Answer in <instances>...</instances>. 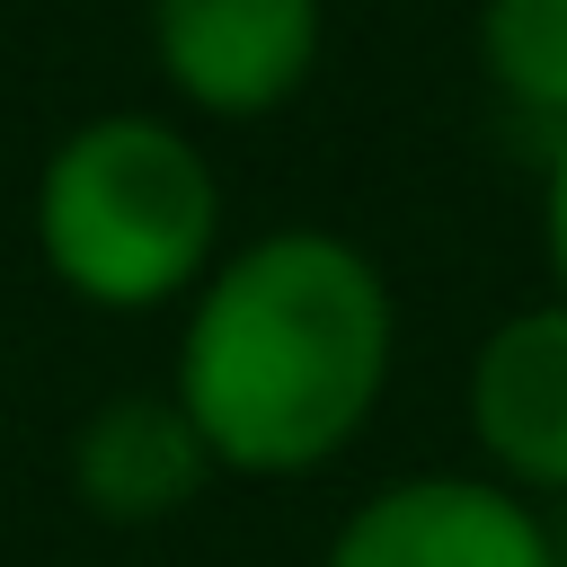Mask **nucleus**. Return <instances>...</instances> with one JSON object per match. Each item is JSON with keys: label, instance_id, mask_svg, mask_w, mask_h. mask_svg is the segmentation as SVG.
Instances as JSON below:
<instances>
[{"label": "nucleus", "instance_id": "8", "mask_svg": "<svg viewBox=\"0 0 567 567\" xmlns=\"http://www.w3.org/2000/svg\"><path fill=\"white\" fill-rule=\"evenodd\" d=\"M540 151H549V168H540V248H549V275L567 292V133L540 142Z\"/></svg>", "mask_w": 567, "mask_h": 567}, {"label": "nucleus", "instance_id": "5", "mask_svg": "<svg viewBox=\"0 0 567 567\" xmlns=\"http://www.w3.org/2000/svg\"><path fill=\"white\" fill-rule=\"evenodd\" d=\"M470 425L514 496H567V292L487 328L470 363Z\"/></svg>", "mask_w": 567, "mask_h": 567}, {"label": "nucleus", "instance_id": "7", "mask_svg": "<svg viewBox=\"0 0 567 567\" xmlns=\"http://www.w3.org/2000/svg\"><path fill=\"white\" fill-rule=\"evenodd\" d=\"M478 71L523 124L558 142L567 133V0H478Z\"/></svg>", "mask_w": 567, "mask_h": 567}, {"label": "nucleus", "instance_id": "6", "mask_svg": "<svg viewBox=\"0 0 567 567\" xmlns=\"http://www.w3.org/2000/svg\"><path fill=\"white\" fill-rule=\"evenodd\" d=\"M204 478H213V452L168 390H124L89 408L71 443V487L97 523H168L204 496Z\"/></svg>", "mask_w": 567, "mask_h": 567}, {"label": "nucleus", "instance_id": "4", "mask_svg": "<svg viewBox=\"0 0 567 567\" xmlns=\"http://www.w3.org/2000/svg\"><path fill=\"white\" fill-rule=\"evenodd\" d=\"M319 567H558V540L505 478L416 470L363 496Z\"/></svg>", "mask_w": 567, "mask_h": 567}, {"label": "nucleus", "instance_id": "2", "mask_svg": "<svg viewBox=\"0 0 567 567\" xmlns=\"http://www.w3.org/2000/svg\"><path fill=\"white\" fill-rule=\"evenodd\" d=\"M221 177L168 115H89L35 168V257L89 310L142 319L195 301L221 266Z\"/></svg>", "mask_w": 567, "mask_h": 567}, {"label": "nucleus", "instance_id": "1", "mask_svg": "<svg viewBox=\"0 0 567 567\" xmlns=\"http://www.w3.org/2000/svg\"><path fill=\"white\" fill-rule=\"evenodd\" d=\"M390 354V275L337 230H266L195 284L168 399L204 434L213 470L301 478L372 425Z\"/></svg>", "mask_w": 567, "mask_h": 567}, {"label": "nucleus", "instance_id": "3", "mask_svg": "<svg viewBox=\"0 0 567 567\" xmlns=\"http://www.w3.org/2000/svg\"><path fill=\"white\" fill-rule=\"evenodd\" d=\"M328 44L319 0H151V62L195 115H275L310 89Z\"/></svg>", "mask_w": 567, "mask_h": 567}]
</instances>
